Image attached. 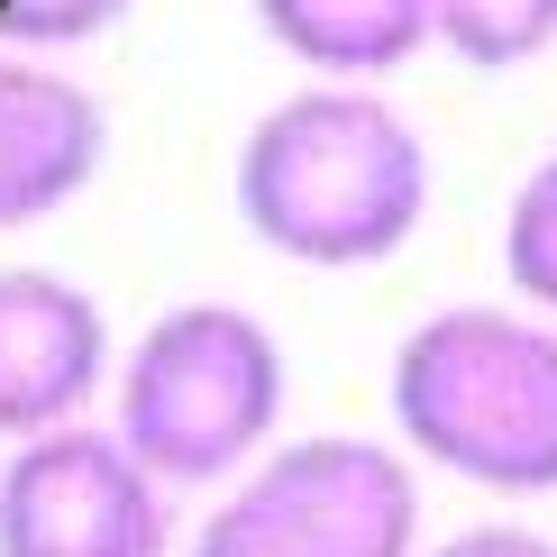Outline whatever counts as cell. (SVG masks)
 Instances as JSON below:
<instances>
[{
	"instance_id": "11",
	"label": "cell",
	"mask_w": 557,
	"mask_h": 557,
	"mask_svg": "<svg viewBox=\"0 0 557 557\" xmlns=\"http://www.w3.org/2000/svg\"><path fill=\"white\" fill-rule=\"evenodd\" d=\"M128 0H0V46L18 55H55V46H83L101 28H120Z\"/></svg>"
},
{
	"instance_id": "1",
	"label": "cell",
	"mask_w": 557,
	"mask_h": 557,
	"mask_svg": "<svg viewBox=\"0 0 557 557\" xmlns=\"http://www.w3.org/2000/svg\"><path fill=\"white\" fill-rule=\"evenodd\" d=\"M238 211L293 265H384L430 211V156L375 91H293L238 147Z\"/></svg>"
},
{
	"instance_id": "7",
	"label": "cell",
	"mask_w": 557,
	"mask_h": 557,
	"mask_svg": "<svg viewBox=\"0 0 557 557\" xmlns=\"http://www.w3.org/2000/svg\"><path fill=\"white\" fill-rule=\"evenodd\" d=\"M101 156H110V120L74 74L0 55V228L55 220L101 174Z\"/></svg>"
},
{
	"instance_id": "4",
	"label": "cell",
	"mask_w": 557,
	"mask_h": 557,
	"mask_svg": "<svg viewBox=\"0 0 557 557\" xmlns=\"http://www.w3.org/2000/svg\"><path fill=\"white\" fill-rule=\"evenodd\" d=\"M193 557H421L411 457L357 430L284 438L201 512Z\"/></svg>"
},
{
	"instance_id": "2",
	"label": "cell",
	"mask_w": 557,
	"mask_h": 557,
	"mask_svg": "<svg viewBox=\"0 0 557 557\" xmlns=\"http://www.w3.org/2000/svg\"><path fill=\"white\" fill-rule=\"evenodd\" d=\"M393 430L484 494H557V330L457 301L393 347Z\"/></svg>"
},
{
	"instance_id": "12",
	"label": "cell",
	"mask_w": 557,
	"mask_h": 557,
	"mask_svg": "<svg viewBox=\"0 0 557 557\" xmlns=\"http://www.w3.org/2000/svg\"><path fill=\"white\" fill-rule=\"evenodd\" d=\"M421 557H557V540L530 521H475V530H457V540H438Z\"/></svg>"
},
{
	"instance_id": "9",
	"label": "cell",
	"mask_w": 557,
	"mask_h": 557,
	"mask_svg": "<svg viewBox=\"0 0 557 557\" xmlns=\"http://www.w3.org/2000/svg\"><path fill=\"white\" fill-rule=\"evenodd\" d=\"M430 28L467 64L503 74V64H530L557 37V0H430Z\"/></svg>"
},
{
	"instance_id": "5",
	"label": "cell",
	"mask_w": 557,
	"mask_h": 557,
	"mask_svg": "<svg viewBox=\"0 0 557 557\" xmlns=\"http://www.w3.org/2000/svg\"><path fill=\"white\" fill-rule=\"evenodd\" d=\"M165 484L120 430H46L0 457V557H165Z\"/></svg>"
},
{
	"instance_id": "10",
	"label": "cell",
	"mask_w": 557,
	"mask_h": 557,
	"mask_svg": "<svg viewBox=\"0 0 557 557\" xmlns=\"http://www.w3.org/2000/svg\"><path fill=\"white\" fill-rule=\"evenodd\" d=\"M503 274L530 311H557V156L530 165V183L503 211Z\"/></svg>"
},
{
	"instance_id": "8",
	"label": "cell",
	"mask_w": 557,
	"mask_h": 557,
	"mask_svg": "<svg viewBox=\"0 0 557 557\" xmlns=\"http://www.w3.org/2000/svg\"><path fill=\"white\" fill-rule=\"evenodd\" d=\"M257 18L284 55L320 74H384V64H411L421 37H438L430 0H257Z\"/></svg>"
},
{
	"instance_id": "3",
	"label": "cell",
	"mask_w": 557,
	"mask_h": 557,
	"mask_svg": "<svg viewBox=\"0 0 557 557\" xmlns=\"http://www.w3.org/2000/svg\"><path fill=\"white\" fill-rule=\"evenodd\" d=\"M284 421V347L238 301H183L120 357V430L156 484H238Z\"/></svg>"
},
{
	"instance_id": "6",
	"label": "cell",
	"mask_w": 557,
	"mask_h": 557,
	"mask_svg": "<svg viewBox=\"0 0 557 557\" xmlns=\"http://www.w3.org/2000/svg\"><path fill=\"white\" fill-rule=\"evenodd\" d=\"M101 384H110L101 301L46 265H10L0 274V438L28 448L46 430H74Z\"/></svg>"
}]
</instances>
